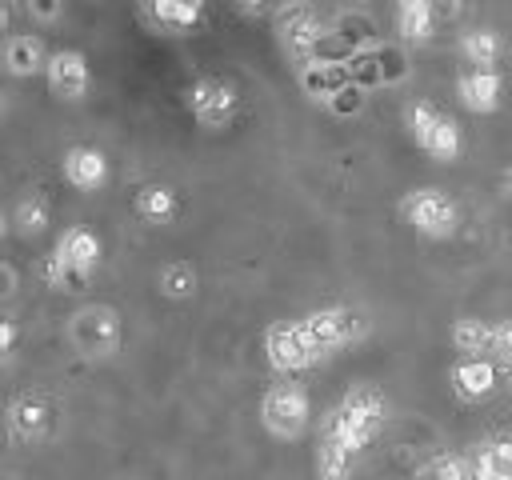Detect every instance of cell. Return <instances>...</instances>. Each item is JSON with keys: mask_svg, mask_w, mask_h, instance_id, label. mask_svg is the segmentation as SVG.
<instances>
[{"mask_svg": "<svg viewBox=\"0 0 512 480\" xmlns=\"http://www.w3.org/2000/svg\"><path fill=\"white\" fill-rule=\"evenodd\" d=\"M456 100L476 116H492L504 104V76L496 68H468L456 76Z\"/></svg>", "mask_w": 512, "mask_h": 480, "instance_id": "obj_13", "label": "cell"}, {"mask_svg": "<svg viewBox=\"0 0 512 480\" xmlns=\"http://www.w3.org/2000/svg\"><path fill=\"white\" fill-rule=\"evenodd\" d=\"M468 472H472V480H512V468L500 464L488 444H476L468 452Z\"/></svg>", "mask_w": 512, "mask_h": 480, "instance_id": "obj_27", "label": "cell"}, {"mask_svg": "<svg viewBox=\"0 0 512 480\" xmlns=\"http://www.w3.org/2000/svg\"><path fill=\"white\" fill-rule=\"evenodd\" d=\"M184 104H188V112H192V120L200 128H224L236 116L240 96H236V84L232 80H224V76H200V80L188 84Z\"/></svg>", "mask_w": 512, "mask_h": 480, "instance_id": "obj_10", "label": "cell"}, {"mask_svg": "<svg viewBox=\"0 0 512 480\" xmlns=\"http://www.w3.org/2000/svg\"><path fill=\"white\" fill-rule=\"evenodd\" d=\"M236 8L248 12V16H260L264 12V0H236Z\"/></svg>", "mask_w": 512, "mask_h": 480, "instance_id": "obj_33", "label": "cell"}, {"mask_svg": "<svg viewBox=\"0 0 512 480\" xmlns=\"http://www.w3.org/2000/svg\"><path fill=\"white\" fill-rule=\"evenodd\" d=\"M300 324H304V332H308V340L320 356H332V352H340V348H348L364 336V320L344 304L312 308L308 316H300Z\"/></svg>", "mask_w": 512, "mask_h": 480, "instance_id": "obj_9", "label": "cell"}, {"mask_svg": "<svg viewBox=\"0 0 512 480\" xmlns=\"http://www.w3.org/2000/svg\"><path fill=\"white\" fill-rule=\"evenodd\" d=\"M492 356H496L504 368H512V316L496 324V336H492Z\"/></svg>", "mask_w": 512, "mask_h": 480, "instance_id": "obj_29", "label": "cell"}, {"mask_svg": "<svg viewBox=\"0 0 512 480\" xmlns=\"http://www.w3.org/2000/svg\"><path fill=\"white\" fill-rule=\"evenodd\" d=\"M404 128H408L412 144H416L424 156L440 160V164H452V160L464 152V132H460V124H456L444 108H436L432 100H412V104L404 108Z\"/></svg>", "mask_w": 512, "mask_h": 480, "instance_id": "obj_3", "label": "cell"}, {"mask_svg": "<svg viewBox=\"0 0 512 480\" xmlns=\"http://www.w3.org/2000/svg\"><path fill=\"white\" fill-rule=\"evenodd\" d=\"M140 8L160 32H188L204 20V0H140Z\"/></svg>", "mask_w": 512, "mask_h": 480, "instance_id": "obj_18", "label": "cell"}, {"mask_svg": "<svg viewBox=\"0 0 512 480\" xmlns=\"http://www.w3.org/2000/svg\"><path fill=\"white\" fill-rule=\"evenodd\" d=\"M0 112H4V100H0Z\"/></svg>", "mask_w": 512, "mask_h": 480, "instance_id": "obj_38", "label": "cell"}, {"mask_svg": "<svg viewBox=\"0 0 512 480\" xmlns=\"http://www.w3.org/2000/svg\"><path fill=\"white\" fill-rule=\"evenodd\" d=\"M100 256H104V240L92 228L72 224L56 236L52 252L40 260V276H44V284H52L60 292H76L100 268Z\"/></svg>", "mask_w": 512, "mask_h": 480, "instance_id": "obj_2", "label": "cell"}, {"mask_svg": "<svg viewBox=\"0 0 512 480\" xmlns=\"http://www.w3.org/2000/svg\"><path fill=\"white\" fill-rule=\"evenodd\" d=\"M156 288H160V296H168V300H188V296H196L200 276H196L192 260H168V264H160V272H156Z\"/></svg>", "mask_w": 512, "mask_h": 480, "instance_id": "obj_22", "label": "cell"}, {"mask_svg": "<svg viewBox=\"0 0 512 480\" xmlns=\"http://www.w3.org/2000/svg\"><path fill=\"white\" fill-rule=\"evenodd\" d=\"M388 420V400L376 384H352L336 408L320 420V440L332 448H344L348 456H360L384 428Z\"/></svg>", "mask_w": 512, "mask_h": 480, "instance_id": "obj_1", "label": "cell"}, {"mask_svg": "<svg viewBox=\"0 0 512 480\" xmlns=\"http://www.w3.org/2000/svg\"><path fill=\"white\" fill-rule=\"evenodd\" d=\"M324 108H328V112H336V116H356V112L364 108V88L348 80V84H344V88H340Z\"/></svg>", "mask_w": 512, "mask_h": 480, "instance_id": "obj_28", "label": "cell"}, {"mask_svg": "<svg viewBox=\"0 0 512 480\" xmlns=\"http://www.w3.org/2000/svg\"><path fill=\"white\" fill-rule=\"evenodd\" d=\"M132 212H136L144 224H172L176 212H180V196H176L168 184H144V188H136V196H132Z\"/></svg>", "mask_w": 512, "mask_h": 480, "instance_id": "obj_19", "label": "cell"}, {"mask_svg": "<svg viewBox=\"0 0 512 480\" xmlns=\"http://www.w3.org/2000/svg\"><path fill=\"white\" fill-rule=\"evenodd\" d=\"M52 224V208H48V200L44 196H24L20 204H16V212H12V228L20 232V236H40L44 228Z\"/></svg>", "mask_w": 512, "mask_h": 480, "instance_id": "obj_24", "label": "cell"}, {"mask_svg": "<svg viewBox=\"0 0 512 480\" xmlns=\"http://www.w3.org/2000/svg\"><path fill=\"white\" fill-rule=\"evenodd\" d=\"M264 360H268L272 372L296 376V372L320 364L324 356L312 348V340H308V332H304L300 320H272L264 328Z\"/></svg>", "mask_w": 512, "mask_h": 480, "instance_id": "obj_8", "label": "cell"}, {"mask_svg": "<svg viewBox=\"0 0 512 480\" xmlns=\"http://www.w3.org/2000/svg\"><path fill=\"white\" fill-rule=\"evenodd\" d=\"M504 192H508V196H512V164H508V168H504Z\"/></svg>", "mask_w": 512, "mask_h": 480, "instance_id": "obj_35", "label": "cell"}, {"mask_svg": "<svg viewBox=\"0 0 512 480\" xmlns=\"http://www.w3.org/2000/svg\"><path fill=\"white\" fill-rule=\"evenodd\" d=\"M420 480H472L468 456L464 452H440L436 460H428V468L420 472Z\"/></svg>", "mask_w": 512, "mask_h": 480, "instance_id": "obj_26", "label": "cell"}, {"mask_svg": "<svg viewBox=\"0 0 512 480\" xmlns=\"http://www.w3.org/2000/svg\"><path fill=\"white\" fill-rule=\"evenodd\" d=\"M352 464L356 456H348L344 448H332V444H316V476L320 480H348L352 476Z\"/></svg>", "mask_w": 512, "mask_h": 480, "instance_id": "obj_25", "label": "cell"}, {"mask_svg": "<svg viewBox=\"0 0 512 480\" xmlns=\"http://www.w3.org/2000/svg\"><path fill=\"white\" fill-rule=\"evenodd\" d=\"M0 28H4V12H0Z\"/></svg>", "mask_w": 512, "mask_h": 480, "instance_id": "obj_37", "label": "cell"}, {"mask_svg": "<svg viewBox=\"0 0 512 480\" xmlns=\"http://www.w3.org/2000/svg\"><path fill=\"white\" fill-rule=\"evenodd\" d=\"M8 228H12V220H8V212H4V208H0V240H4V236H8Z\"/></svg>", "mask_w": 512, "mask_h": 480, "instance_id": "obj_34", "label": "cell"}, {"mask_svg": "<svg viewBox=\"0 0 512 480\" xmlns=\"http://www.w3.org/2000/svg\"><path fill=\"white\" fill-rule=\"evenodd\" d=\"M44 80H48V92L56 100H84L88 88H92V68H88V56L80 48H56L48 56V68H44Z\"/></svg>", "mask_w": 512, "mask_h": 480, "instance_id": "obj_11", "label": "cell"}, {"mask_svg": "<svg viewBox=\"0 0 512 480\" xmlns=\"http://www.w3.org/2000/svg\"><path fill=\"white\" fill-rule=\"evenodd\" d=\"M16 340H20V328H16V320L0 316V356H8V352L16 348Z\"/></svg>", "mask_w": 512, "mask_h": 480, "instance_id": "obj_31", "label": "cell"}, {"mask_svg": "<svg viewBox=\"0 0 512 480\" xmlns=\"http://www.w3.org/2000/svg\"><path fill=\"white\" fill-rule=\"evenodd\" d=\"M508 392H512V368H508Z\"/></svg>", "mask_w": 512, "mask_h": 480, "instance_id": "obj_36", "label": "cell"}, {"mask_svg": "<svg viewBox=\"0 0 512 480\" xmlns=\"http://www.w3.org/2000/svg\"><path fill=\"white\" fill-rule=\"evenodd\" d=\"M60 176L76 192H100L108 184V156L96 144H72L60 156Z\"/></svg>", "mask_w": 512, "mask_h": 480, "instance_id": "obj_14", "label": "cell"}, {"mask_svg": "<svg viewBox=\"0 0 512 480\" xmlns=\"http://www.w3.org/2000/svg\"><path fill=\"white\" fill-rule=\"evenodd\" d=\"M348 480H352V476H348Z\"/></svg>", "mask_w": 512, "mask_h": 480, "instance_id": "obj_39", "label": "cell"}, {"mask_svg": "<svg viewBox=\"0 0 512 480\" xmlns=\"http://www.w3.org/2000/svg\"><path fill=\"white\" fill-rule=\"evenodd\" d=\"M500 36L492 32V28H472V32H464L460 36V52H464V60L472 64V68H496V60H500Z\"/></svg>", "mask_w": 512, "mask_h": 480, "instance_id": "obj_23", "label": "cell"}, {"mask_svg": "<svg viewBox=\"0 0 512 480\" xmlns=\"http://www.w3.org/2000/svg\"><path fill=\"white\" fill-rule=\"evenodd\" d=\"M272 28H276V44H280V52H284L296 68L320 56L324 24H320V16H316L304 0H284V4L276 8Z\"/></svg>", "mask_w": 512, "mask_h": 480, "instance_id": "obj_6", "label": "cell"}, {"mask_svg": "<svg viewBox=\"0 0 512 480\" xmlns=\"http://www.w3.org/2000/svg\"><path fill=\"white\" fill-rule=\"evenodd\" d=\"M260 424L276 440H300L312 424V400H308L304 384H296L292 376L268 384L260 396Z\"/></svg>", "mask_w": 512, "mask_h": 480, "instance_id": "obj_4", "label": "cell"}, {"mask_svg": "<svg viewBox=\"0 0 512 480\" xmlns=\"http://www.w3.org/2000/svg\"><path fill=\"white\" fill-rule=\"evenodd\" d=\"M48 48H44V40L40 36H32V32H16V36H8L4 40V48H0V60H4V68L12 72V76H44V68H48Z\"/></svg>", "mask_w": 512, "mask_h": 480, "instance_id": "obj_17", "label": "cell"}, {"mask_svg": "<svg viewBox=\"0 0 512 480\" xmlns=\"http://www.w3.org/2000/svg\"><path fill=\"white\" fill-rule=\"evenodd\" d=\"M492 336H496V324L480 320V316H456L452 328H448V340L460 356H488L492 352Z\"/></svg>", "mask_w": 512, "mask_h": 480, "instance_id": "obj_20", "label": "cell"}, {"mask_svg": "<svg viewBox=\"0 0 512 480\" xmlns=\"http://www.w3.org/2000/svg\"><path fill=\"white\" fill-rule=\"evenodd\" d=\"M68 340L88 360H108L124 344V320L112 304H84L68 320Z\"/></svg>", "mask_w": 512, "mask_h": 480, "instance_id": "obj_5", "label": "cell"}, {"mask_svg": "<svg viewBox=\"0 0 512 480\" xmlns=\"http://www.w3.org/2000/svg\"><path fill=\"white\" fill-rule=\"evenodd\" d=\"M392 4H396V32H400V40L420 44V40L432 36V24H436L432 0H392Z\"/></svg>", "mask_w": 512, "mask_h": 480, "instance_id": "obj_21", "label": "cell"}, {"mask_svg": "<svg viewBox=\"0 0 512 480\" xmlns=\"http://www.w3.org/2000/svg\"><path fill=\"white\" fill-rule=\"evenodd\" d=\"M296 84H300V92H304L308 100L328 104V100L348 84V68H344V60L316 56V60H308V64L296 68Z\"/></svg>", "mask_w": 512, "mask_h": 480, "instance_id": "obj_16", "label": "cell"}, {"mask_svg": "<svg viewBox=\"0 0 512 480\" xmlns=\"http://www.w3.org/2000/svg\"><path fill=\"white\" fill-rule=\"evenodd\" d=\"M400 216L428 240H448L456 228H460V204L444 192V188H432V184H420L412 192H404L400 200Z\"/></svg>", "mask_w": 512, "mask_h": 480, "instance_id": "obj_7", "label": "cell"}, {"mask_svg": "<svg viewBox=\"0 0 512 480\" xmlns=\"http://www.w3.org/2000/svg\"><path fill=\"white\" fill-rule=\"evenodd\" d=\"M60 8H64V0H28V12L36 16V20H56L60 16Z\"/></svg>", "mask_w": 512, "mask_h": 480, "instance_id": "obj_30", "label": "cell"}, {"mask_svg": "<svg viewBox=\"0 0 512 480\" xmlns=\"http://www.w3.org/2000/svg\"><path fill=\"white\" fill-rule=\"evenodd\" d=\"M488 448H492V456H496L500 464L512 468V436H496V440H488Z\"/></svg>", "mask_w": 512, "mask_h": 480, "instance_id": "obj_32", "label": "cell"}, {"mask_svg": "<svg viewBox=\"0 0 512 480\" xmlns=\"http://www.w3.org/2000/svg\"><path fill=\"white\" fill-rule=\"evenodd\" d=\"M4 420H8V432H12L16 440H24V444H36V440H44V436L52 432V408H48V400L36 396V392L12 396Z\"/></svg>", "mask_w": 512, "mask_h": 480, "instance_id": "obj_15", "label": "cell"}, {"mask_svg": "<svg viewBox=\"0 0 512 480\" xmlns=\"http://www.w3.org/2000/svg\"><path fill=\"white\" fill-rule=\"evenodd\" d=\"M448 384L456 392V400L464 404H480L496 392L500 384V372H496V360L488 356H460L452 368H448Z\"/></svg>", "mask_w": 512, "mask_h": 480, "instance_id": "obj_12", "label": "cell"}]
</instances>
